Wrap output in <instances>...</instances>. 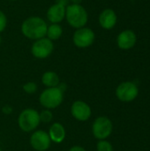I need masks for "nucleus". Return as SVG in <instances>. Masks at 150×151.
Here are the masks:
<instances>
[{
	"label": "nucleus",
	"instance_id": "f257e3e1",
	"mask_svg": "<svg viewBox=\"0 0 150 151\" xmlns=\"http://www.w3.org/2000/svg\"><path fill=\"white\" fill-rule=\"evenodd\" d=\"M47 27L48 25L42 18L31 16L22 22L20 30L25 37L35 41L46 36Z\"/></svg>",
	"mask_w": 150,
	"mask_h": 151
},
{
	"label": "nucleus",
	"instance_id": "f03ea898",
	"mask_svg": "<svg viewBox=\"0 0 150 151\" xmlns=\"http://www.w3.org/2000/svg\"><path fill=\"white\" fill-rule=\"evenodd\" d=\"M65 19L72 27L78 29L86 27L88 21V14L81 4H70L65 8Z\"/></svg>",
	"mask_w": 150,
	"mask_h": 151
},
{
	"label": "nucleus",
	"instance_id": "7ed1b4c3",
	"mask_svg": "<svg viewBox=\"0 0 150 151\" xmlns=\"http://www.w3.org/2000/svg\"><path fill=\"white\" fill-rule=\"evenodd\" d=\"M64 100V91L58 87L48 88L40 95V104L46 109L58 107Z\"/></svg>",
	"mask_w": 150,
	"mask_h": 151
},
{
	"label": "nucleus",
	"instance_id": "20e7f679",
	"mask_svg": "<svg viewBox=\"0 0 150 151\" xmlns=\"http://www.w3.org/2000/svg\"><path fill=\"white\" fill-rule=\"evenodd\" d=\"M41 120L38 111L32 108L25 109L20 112L18 119V124L19 128L26 132L29 133L36 129L39 126Z\"/></svg>",
	"mask_w": 150,
	"mask_h": 151
},
{
	"label": "nucleus",
	"instance_id": "39448f33",
	"mask_svg": "<svg viewBox=\"0 0 150 151\" xmlns=\"http://www.w3.org/2000/svg\"><path fill=\"white\" fill-rule=\"evenodd\" d=\"M95 39V32L87 27H80L75 30L72 35V42L73 44L80 49H85L90 47Z\"/></svg>",
	"mask_w": 150,
	"mask_h": 151
},
{
	"label": "nucleus",
	"instance_id": "423d86ee",
	"mask_svg": "<svg viewBox=\"0 0 150 151\" xmlns=\"http://www.w3.org/2000/svg\"><path fill=\"white\" fill-rule=\"evenodd\" d=\"M53 50H54V43L46 36L35 40L31 47L32 55L38 59L47 58L51 55Z\"/></svg>",
	"mask_w": 150,
	"mask_h": 151
},
{
	"label": "nucleus",
	"instance_id": "0eeeda50",
	"mask_svg": "<svg viewBox=\"0 0 150 151\" xmlns=\"http://www.w3.org/2000/svg\"><path fill=\"white\" fill-rule=\"evenodd\" d=\"M113 126L112 122L107 117L102 116L97 118L92 127V132L94 136L98 140L107 139L112 133Z\"/></svg>",
	"mask_w": 150,
	"mask_h": 151
},
{
	"label": "nucleus",
	"instance_id": "6e6552de",
	"mask_svg": "<svg viewBox=\"0 0 150 151\" xmlns=\"http://www.w3.org/2000/svg\"><path fill=\"white\" fill-rule=\"evenodd\" d=\"M139 94L138 87L135 83L126 81L121 83L116 89V96L121 101L129 103L133 101Z\"/></svg>",
	"mask_w": 150,
	"mask_h": 151
},
{
	"label": "nucleus",
	"instance_id": "1a4fd4ad",
	"mask_svg": "<svg viewBox=\"0 0 150 151\" xmlns=\"http://www.w3.org/2000/svg\"><path fill=\"white\" fill-rule=\"evenodd\" d=\"M50 138L49 134L42 130L34 132L30 137V144L36 151H45L50 147Z\"/></svg>",
	"mask_w": 150,
	"mask_h": 151
},
{
	"label": "nucleus",
	"instance_id": "9d476101",
	"mask_svg": "<svg viewBox=\"0 0 150 151\" xmlns=\"http://www.w3.org/2000/svg\"><path fill=\"white\" fill-rule=\"evenodd\" d=\"M71 112L72 117L79 121L88 120L92 114L90 106L83 101H75L71 107Z\"/></svg>",
	"mask_w": 150,
	"mask_h": 151
},
{
	"label": "nucleus",
	"instance_id": "9b49d317",
	"mask_svg": "<svg viewBox=\"0 0 150 151\" xmlns=\"http://www.w3.org/2000/svg\"><path fill=\"white\" fill-rule=\"evenodd\" d=\"M137 41V36L133 30L126 29L119 33L117 37V44L119 49L127 50L132 49Z\"/></svg>",
	"mask_w": 150,
	"mask_h": 151
},
{
	"label": "nucleus",
	"instance_id": "f8f14e48",
	"mask_svg": "<svg viewBox=\"0 0 150 151\" xmlns=\"http://www.w3.org/2000/svg\"><path fill=\"white\" fill-rule=\"evenodd\" d=\"M65 8L66 7L55 3L50 6L47 11V19L51 24H60L65 19Z\"/></svg>",
	"mask_w": 150,
	"mask_h": 151
},
{
	"label": "nucleus",
	"instance_id": "ddd939ff",
	"mask_svg": "<svg viewBox=\"0 0 150 151\" xmlns=\"http://www.w3.org/2000/svg\"><path fill=\"white\" fill-rule=\"evenodd\" d=\"M98 21L100 26L106 30L112 29L118 21V17L114 10L112 9H105L103 10L98 18Z\"/></svg>",
	"mask_w": 150,
	"mask_h": 151
},
{
	"label": "nucleus",
	"instance_id": "4468645a",
	"mask_svg": "<svg viewBox=\"0 0 150 151\" xmlns=\"http://www.w3.org/2000/svg\"><path fill=\"white\" fill-rule=\"evenodd\" d=\"M49 136L50 141L56 143H61L65 138V129L60 123H54L49 130Z\"/></svg>",
	"mask_w": 150,
	"mask_h": 151
},
{
	"label": "nucleus",
	"instance_id": "2eb2a0df",
	"mask_svg": "<svg viewBox=\"0 0 150 151\" xmlns=\"http://www.w3.org/2000/svg\"><path fill=\"white\" fill-rule=\"evenodd\" d=\"M42 82L44 86L48 88H55L57 87L60 83L59 76L57 73L53 71H47L42 76Z\"/></svg>",
	"mask_w": 150,
	"mask_h": 151
},
{
	"label": "nucleus",
	"instance_id": "dca6fc26",
	"mask_svg": "<svg viewBox=\"0 0 150 151\" xmlns=\"http://www.w3.org/2000/svg\"><path fill=\"white\" fill-rule=\"evenodd\" d=\"M63 35V27L60 24H50L47 27L46 37L50 41L58 40Z\"/></svg>",
	"mask_w": 150,
	"mask_h": 151
},
{
	"label": "nucleus",
	"instance_id": "f3484780",
	"mask_svg": "<svg viewBox=\"0 0 150 151\" xmlns=\"http://www.w3.org/2000/svg\"><path fill=\"white\" fill-rule=\"evenodd\" d=\"M97 151H113V147L111 142L105 140H100L96 145Z\"/></svg>",
	"mask_w": 150,
	"mask_h": 151
},
{
	"label": "nucleus",
	"instance_id": "a211bd4d",
	"mask_svg": "<svg viewBox=\"0 0 150 151\" xmlns=\"http://www.w3.org/2000/svg\"><path fill=\"white\" fill-rule=\"evenodd\" d=\"M39 116H40V120L43 123H50L53 118L52 112L49 109L42 111L41 113H39Z\"/></svg>",
	"mask_w": 150,
	"mask_h": 151
},
{
	"label": "nucleus",
	"instance_id": "6ab92c4d",
	"mask_svg": "<svg viewBox=\"0 0 150 151\" xmlns=\"http://www.w3.org/2000/svg\"><path fill=\"white\" fill-rule=\"evenodd\" d=\"M22 88H23V90L26 93L31 95V94H34L37 90V85L34 82H33V81H29V82L25 83L23 85Z\"/></svg>",
	"mask_w": 150,
	"mask_h": 151
},
{
	"label": "nucleus",
	"instance_id": "aec40b11",
	"mask_svg": "<svg viewBox=\"0 0 150 151\" xmlns=\"http://www.w3.org/2000/svg\"><path fill=\"white\" fill-rule=\"evenodd\" d=\"M7 17L3 11L0 10V33H2L7 27Z\"/></svg>",
	"mask_w": 150,
	"mask_h": 151
},
{
	"label": "nucleus",
	"instance_id": "412c9836",
	"mask_svg": "<svg viewBox=\"0 0 150 151\" xmlns=\"http://www.w3.org/2000/svg\"><path fill=\"white\" fill-rule=\"evenodd\" d=\"M2 111H3L4 114H11V111H12V109H11V106H9V105H5V106H4V107H3Z\"/></svg>",
	"mask_w": 150,
	"mask_h": 151
},
{
	"label": "nucleus",
	"instance_id": "4be33fe9",
	"mask_svg": "<svg viewBox=\"0 0 150 151\" xmlns=\"http://www.w3.org/2000/svg\"><path fill=\"white\" fill-rule=\"evenodd\" d=\"M56 3L58 4H61L65 7L70 4V0H56Z\"/></svg>",
	"mask_w": 150,
	"mask_h": 151
},
{
	"label": "nucleus",
	"instance_id": "5701e85b",
	"mask_svg": "<svg viewBox=\"0 0 150 151\" xmlns=\"http://www.w3.org/2000/svg\"><path fill=\"white\" fill-rule=\"evenodd\" d=\"M69 151H86V150L80 146H74V147L71 148Z\"/></svg>",
	"mask_w": 150,
	"mask_h": 151
},
{
	"label": "nucleus",
	"instance_id": "b1692460",
	"mask_svg": "<svg viewBox=\"0 0 150 151\" xmlns=\"http://www.w3.org/2000/svg\"><path fill=\"white\" fill-rule=\"evenodd\" d=\"M71 4H81V2L82 0H70Z\"/></svg>",
	"mask_w": 150,
	"mask_h": 151
},
{
	"label": "nucleus",
	"instance_id": "393cba45",
	"mask_svg": "<svg viewBox=\"0 0 150 151\" xmlns=\"http://www.w3.org/2000/svg\"><path fill=\"white\" fill-rule=\"evenodd\" d=\"M1 41H2V38H1V36H0V44H1Z\"/></svg>",
	"mask_w": 150,
	"mask_h": 151
},
{
	"label": "nucleus",
	"instance_id": "a878e982",
	"mask_svg": "<svg viewBox=\"0 0 150 151\" xmlns=\"http://www.w3.org/2000/svg\"><path fill=\"white\" fill-rule=\"evenodd\" d=\"M8 1H18V0H8Z\"/></svg>",
	"mask_w": 150,
	"mask_h": 151
},
{
	"label": "nucleus",
	"instance_id": "bb28decb",
	"mask_svg": "<svg viewBox=\"0 0 150 151\" xmlns=\"http://www.w3.org/2000/svg\"><path fill=\"white\" fill-rule=\"evenodd\" d=\"M0 151H2V150H1V149H0Z\"/></svg>",
	"mask_w": 150,
	"mask_h": 151
}]
</instances>
